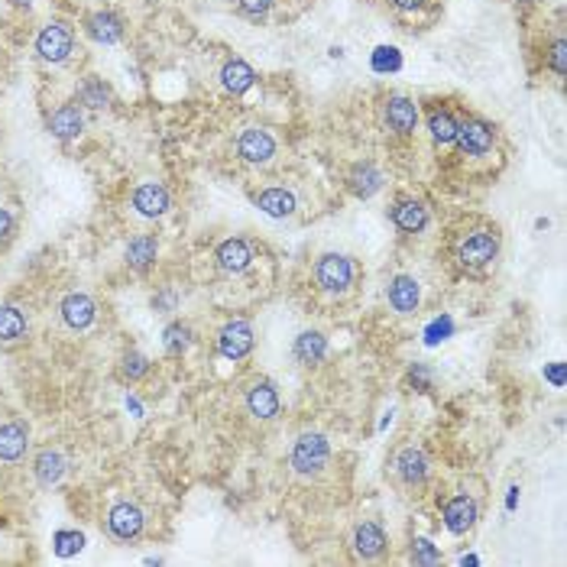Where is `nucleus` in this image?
Listing matches in <instances>:
<instances>
[{
    "mask_svg": "<svg viewBox=\"0 0 567 567\" xmlns=\"http://www.w3.org/2000/svg\"><path fill=\"white\" fill-rule=\"evenodd\" d=\"M331 460V444L321 431H305L298 435L295 448H292V467L302 477H318Z\"/></svg>",
    "mask_w": 567,
    "mask_h": 567,
    "instance_id": "1",
    "label": "nucleus"
},
{
    "mask_svg": "<svg viewBox=\"0 0 567 567\" xmlns=\"http://www.w3.org/2000/svg\"><path fill=\"white\" fill-rule=\"evenodd\" d=\"M354 260L344 253H325L314 263V283L325 292H331V295H344L354 285Z\"/></svg>",
    "mask_w": 567,
    "mask_h": 567,
    "instance_id": "2",
    "label": "nucleus"
},
{
    "mask_svg": "<svg viewBox=\"0 0 567 567\" xmlns=\"http://www.w3.org/2000/svg\"><path fill=\"white\" fill-rule=\"evenodd\" d=\"M75 52V33L66 26V23H46L36 33V56L49 66H62L68 62Z\"/></svg>",
    "mask_w": 567,
    "mask_h": 567,
    "instance_id": "3",
    "label": "nucleus"
},
{
    "mask_svg": "<svg viewBox=\"0 0 567 567\" xmlns=\"http://www.w3.org/2000/svg\"><path fill=\"white\" fill-rule=\"evenodd\" d=\"M143 529H146V512L139 510L137 502L120 500V502H114V506L108 510V531H110V539L130 545V541H137L139 535H143Z\"/></svg>",
    "mask_w": 567,
    "mask_h": 567,
    "instance_id": "4",
    "label": "nucleus"
},
{
    "mask_svg": "<svg viewBox=\"0 0 567 567\" xmlns=\"http://www.w3.org/2000/svg\"><path fill=\"white\" fill-rule=\"evenodd\" d=\"M496 253H500V237L490 231H473L470 237L460 243L458 260L467 270H483V266H490V263L496 260Z\"/></svg>",
    "mask_w": 567,
    "mask_h": 567,
    "instance_id": "5",
    "label": "nucleus"
},
{
    "mask_svg": "<svg viewBox=\"0 0 567 567\" xmlns=\"http://www.w3.org/2000/svg\"><path fill=\"white\" fill-rule=\"evenodd\" d=\"M58 314H62V325L68 331H88L98 321V302L88 292H68L58 302Z\"/></svg>",
    "mask_w": 567,
    "mask_h": 567,
    "instance_id": "6",
    "label": "nucleus"
},
{
    "mask_svg": "<svg viewBox=\"0 0 567 567\" xmlns=\"http://www.w3.org/2000/svg\"><path fill=\"white\" fill-rule=\"evenodd\" d=\"M383 120L399 137H412L415 127H418V104L406 95H389L383 101Z\"/></svg>",
    "mask_w": 567,
    "mask_h": 567,
    "instance_id": "7",
    "label": "nucleus"
},
{
    "mask_svg": "<svg viewBox=\"0 0 567 567\" xmlns=\"http://www.w3.org/2000/svg\"><path fill=\"white\" fill-rule=\"evenodd\" d=\"M130 204L139 218H162L172 208V195L162 182H139L130 195Z\"/></svg>",
    "mask_w": 567,
    "mask_h": 567,
    "instance_id": "8",
    "label": "nucleus"
},
{
    "mask_svg": "<svg viewBox=\"0 0 567 567\" xmlns=\"http://www.w3.org/2000/svg\"><path fill=\"white\" fill-rule=\"evenodd\" d=\"M218 350L224 360H243L253 350V327H250V321L243 318L227 321L218 335Z\"/></svg>",
    "mask_w": 567,
    "mask_h": 567,
    "instance_id": "9",
    "label": "nucleus"
},
{
    "mask_svg": "<svg viewBox=\"0 0 567 567\" xmlns=\"http://www.w3.org/2000/svg\"><path fill=\"white\" fill-rule=\"evenodd\" d=\"M237 153L250 166H266L276 156V139H273L270 130H263V127H247L241 133V139H237Z\"/></svg>",
    "mask_w": 567,
    "mask_h": 567,
    "instance_id": "10",
    "label": "nucleus"
},
{
    "mask_svg": "<svg viewBox=\"0 0 567 567\" xmlns=\"http://www.w3.org/2000/svg\"><path fill=\"white\" fill-rule=\"evenodd\" d=\"M454 143H458V149L464 156H487L490 149H493L496 143V130L487 124V120H464V124L458 127V137H454Z\"/></svg>",
    "mask_w": 567,
    "mask_h": 567,
    "instance_id": "11",
    "label": "nucleus"
},
{
    "mask_svg": "<svg viewBox=\"0 0 567 567\" xmlns=\"http://www.w3.org/2000/svg\"><path fill=\"white\" fill-rule=\"evenodd\" d=\"M85 33L98 46H117L124 39V20L114 10H95L85 16Z\"/></svg>",
    "mask_w": 567,
    "mask_h": 567,
    "instance_id": "12",
    "label": "nucleus"
},
{
    "mask_svg": "<svg viewBox=\"0 0 567 567\" xmlns=\"http://www.w3.org/2000/svg\"><path fill=\"white\" fill-rule=\"evenodd\" d=\"M477 519H480V510L470 496H454V500L444 502V529L451 535H467L477 525Z\"/></svg>",
    "mask_w": 567,
    "mask_h": 567,
    "instance_id": "13",
    "label": "nucleus"
},
{
    "mask_svg": "<svg viewBox=\"0 0 567 567\" xmlns=\"http://www.w3.org/2000/svg\"><path fill=\"white\" fill-rule=\"evenodd\" d=\"M46 127H49V133L56 139L68 143V139H78L85 133V114H81L78 104H62V108H56L49 114Z\"/></svg>",
    "mask_w": 567,
    "mask_h": 567,
    "instance_id": "14",
    "label": "nucleus"
},
{
    "mask_svg": "<svg viewBox=\"0 0 567 567\" xmlns=\"http://www.w3.org/2000/svg\"><path fill=\"white\" fill-rule=\"evenodd\" d=\"M68 470V460L66 454L58 451V448H43V451L33 458V480L39 483V487H56V483H62V477H66Z\"/></svg>",
    "mask_w": 567,
    "mask_h": 567,
    "instance_id": "15",
    "label": "nucleus"
},
{
    "mask_svg": "<svg viewBox=\"0 0 567 567\" xmlns=\"http://www.w3.org/2000/svg\"><path fill=\"white\" fill-rule=\"evenodd\" d=\"M214 260H218L221 273H227V276H241V273L250 270V263H253V250H250V243L243 241V237H231V241H224L218 247Z\"/></svg>",
    "mask_w": 567,
    "mask_h": 567,
    "instance_id": "16",
    "label": "nucleus"
},
{
    "mask_svg": "<svg viewBox=\"0 0 567 567\" xmlns=\"http://www.w3.org/2000/svg\"><path fill=\"white\" fill-rule=\"evenodd\" d=\"M29 448V425L26 422H4L0 425V460L4 464H16L23 460Z\"/></svg>",
    "mask_w": 567,
    "mask_h": 567,
    "instance_id": "17",
    "label": "nucleus"
},
{
    "mask_svg": "<svg viewBox=\"0 0 567 567\" xmlns=\"http://www.w3.org/2000/svg\"><path fill=\"white\" fill-rule=\"evenodd\" d=\"M247 408L253 418H263V422H270L279 415V393L276 386L270 379H263V383H253L247 389Z\"/></svg>",
    "mask_w": 567,
    "mask_h": 567,
    "instance_id": "18",
    "label": "nucleus"
},
{
    "mask_svg": "<svg viewBox=\"0 0 567 567\" xmlns=\"http://www.w3.org/2000/svg\"><path fill=\"white\" fill-rule=\"evenodd\" d=\"M386 298H389V305L396 308L399 314H412L422 302V289H418V279L412 276H396L386 289Z\"/></svg>",
    "mask_w": 567,
    "mask_h": 567,
    "instance_id": "19",
    "label": "nucleus"
},
{
    "mask_svg": "<svg viewBox=\"0 0 567 567\" xmlns=\"http://www.w3.org/2000/svg\"><path fill=\"white\" fill-rule=\"evenodd\" d=\"M386 531H383V525H376V522H360L354 529V552H356V558H364V561H373V558H379V554L386 552Z\"/></svg>",
    "mask_w": 567,
    "mask_h": 567,
    "instance_id": "20",
    "label": "nucleus"
},
{
    "mask_svg": "<svg viewBox=\"0 0 567 567\" xmlns=\"http://www.w3.org/2000/svg\"><path fill=\"white\" fill-rule=\"evenodd\" d=\"M396 473H399V480L408 483V487L425 483V477H428V458H425L422 448H406V451H399V458H396Z\"/></svg>",
    "mask_w": 567,
    "mask_h": 567,
    "instance_id": "21",
    "label": "nucleus"
},
{
    "mask_svg": "<svg viewBox=\"0 0 567 567\" xmlns=\"http://www.w3.org/2000/svg\"><path fill=\"white\" fill-rule=\"evenodd\" d=\"M156 253H160V241H156L153 233H137L130 243H127L124 256H127V266L137 273H146L149 266L156 263Z\"/></svg>",
    "mask_w": 567,
    "mask_h": 567,
    "instance_id": "22",
    "label": "nucleus"
},
{
    "mask_svg": "<svg viewBox=\"0 0 567 567\" xmlns=\"http://www.w3.org/2000/svg\"><path fill=\"white\" fill-rule=\"evenodd\" d=\"M256 81V72L243 62V58H231V62H224V68H221V85H224L227 95H247L250 88H253Z\"/></svg>",
    "mask_w": 567,
    "mask_h": 567,
    "instance_id": "23",
    "label": "nucleus"
},
{
    "mask_svg": "<svg viewBox=\"0 0 567 567\" xmlns=\"http://www.w3.org/2000/svg\"><path fill=\"white\" fill-rule=\"evenodd\" d=\"M393 224L406 233H418L428 227V208L415 198H406V201H396L393 208Z\"/></svg>",
    "mask_w": 567,
    "mask_h": 567,
    "instance_id": "24",
    "label": "nucleus"
},
{
    "mask_svg": "<svg viewBox=\"0 0 567 567\" xmlns=\"http://www.w3.org/2000/svg\"><path fill=\"white\" fill-rule=\"evenodd\" d=\"M292 354H295V360L302 366H318L327 356V337L321 335V331H302V335L295 337Z\"/></svg>",
    "mask_w": 567,
    "mask_h": 567,
    "instance_id": "25",
    "label": "nucleus"
},
{
    "mask_svg": "<svg viewBox=\"0 0 567 567\" xmlns=\"http://www.w3.org/2000/svg\"><path fill=\"white\" fill-rule=\"evenodd\" d=\"M295 195L289 189H266L256 195V208L270 218H292L295 214Z\"/></svg>",
    "mask_w": 567,
    "mask_h": 567,
    "instance_id": "26",
    "label": "nucleus"
},
{
    "mask_svg": "<svg viewBox=\"0 0 567 567\" xmlns=\"http://www.w3.org/2000/svg\"><path fill=\"white\" fill-rule=\"evenodd\" d=\"M29 335V318L20 305H0V341L16 344Z\"/></svg>",
    "mask_w": 567,
    "mask_h": 567,
    "instance_id": "27",
    "label": "nucleus"
},
{
    "mask_svg": "<svg viewBox=\"0 0 567 567\" xmlns=\"http://www.w3.org/2000/svg\"><path fill=\"white\" fill-rule=\"evenodd\" d=\"M458 127H460V120L448 108L428 110V133L438 146H451L454 137H458Z\"/></svg>",
    "mask_w": 567,
    "mask_h": 567,
    "instance_id": "28",
    "label": "nucleus"
},
{
    "mask_svg": "<svg viewBox=\"0 0 567 567\" xmlns=\"http://www.w3.org/2000/svg\"><path fill=\"white\" fill-rule=\"evenodd\" d=\"M379 189H383V172H379L373 162L354 166V172H350V191H354L356 198H373Z\"/></svg>",
    "mask_w": 567,
    "mask_h": 567,
    "instance_id": "29",
    "label": "nucleus"
},
{
    "mask_svg": "<svg viewBox=\"0 0 567 567\" xmlns=\"http://www.w3.org/2000/svg\"><path fill=\"white\" fill-rule=\"evenodd\" d=\"M78 101L85 104V108L91 110H101L110 104V85L104 78H98V75H88L85 81H81L78 88Z\"/></svg>",
    "mask_w": 567,
    "mask_h": 567,
    "instance_id": "30",
    "label": "nucleus"
},
{
    "mask_svg": "<svg viewBox=\"0 0 567 567\" xmlns=\"http://www.w3.org/2000/svg\"><path fill=\"white\" fill-rule=\"evenodd\" d=\"M191 344H195V335H191V327L182 325V321H172V325L162 331V347H166L169 356H182Z\"/></svg>",
    "mask_w": 567,
    "mask_h": 567,
    "instance_id": "31",
    "label": "nucleus"
},
{
    "mask_svg": "<svg viewBox=\"0 0 567 567\" xmlns=\"http://www.w3.org/2000/svg\"><path fill=\"white\" fill-rule=\"evenodd\" d=\"M52 552H56V558H75V554H81L85 552V531L58 529L52 535Z\"/></svg>",
    "mask_w": 567,
    "mask_h": 567,
    "instance_id": "32",
    "label": "nucleus"
},
{
    "mask_svg": "<svg viewBox=\"0 0 567 567\" xmlns=\"http://www.w3.org/2000/svg\"><path fill=\"white\" fill-rule=\"evenodd\" d=\"M370 66H373V72H379V75H393L402 68V52L396 49V46H376L370 56Z\"/></svg>",
    "mask_w": 567,
    "mask_h": 567,
    "instance_id": "33",
    "label": "nucleus"
},
{
    "mask_svg": "<svg viewBox=\"0 0 567 567\" xmlns=\"http://www.w3.org/2000/svg\"><path fill=\"white\" fill-rule=\"evenodd\" d=\"M149 356L139 354V350H130V354H124V364H120V376L127 379V383H139V379L149 373Z\"/></svg>",
    "mask_w": 567,
    "mask_h": 567,
    "instance_id": "34",
    "label": "nucleus"
},
{
    "mask_svg": "<svg viewBox=\"0 0 567 567\" xmlns=\"http://www.w3.org/2000/svg\"><path fill=\"white\" fill-rule=\"evenodd\" d=\"M448 337H454V318L451 314H441V318H435L428 327H425V344H428V347L448 341Z\"/></svg>",
    "mask_w": 567,
    "mask_h": 567,
    "instance_id": "35",
    "label": "nucleus"
},
{
    "mask_svg": "<svg viewBox=\"0 0 567 567\" xmlns=\"http://www.w3.org/2000/svg\"><path fill=\"white\" fill-rule=\"evenodd\" d=\"M412 561L415 564H422V567H431V564H438L441 561V552H438L435 545H431L428 539H415L412 541Z\"/></svg>",
    "mask_w": 567,
    "mask_h": 567,
    "instance_id": "36",
    "label": "nucleus"
},
{
    "mask_svg": "<svg viewBox=\"0 0 567 567\" xmlns=\"http://www.w3.org/2000/svg\"><path fill=\"white\" fill-rule=\"evenodd\" d=\"M548 68H552L554 75H561V78L567 75V43L564 39H554L552 49H548Z\"/></svg>",
    "mask_w": 567,
    "mask_h": 567,
    "instance_id": "37",
    "label": "nucleus"
},
{
    "mask_svg": "<svg viewBox=\"0 0 567 567\" xmlns=\"http://www.w3.org/2000/svg\"><path fill=\"white\" fill-rule=\"evenodd\" d=\"M408 379H412V386L418 393H428L431 389V370L425 364H415L412 370H408Z\"/></svg>",
    "mask_w": 567,
    "mask_h": 567,
    "instance_id": "38",
    "label": "nucleus"
},
{
    "mask_svg": "<svg viewBox=\"0 0 567 567\" xmlns=\"http://www.w3.org/2000/svg\"><path fill=\"white\" fill-rule=\"evenodd\" d=\"M14 233H16V218L7 208H0V247L14 241Z\"/></svg>",
    "mask_w": 567,
    "mask_h": 567,
    "instance_id": "39",
    "label": "nucleus"
},
{
    "mask_svg": "<svg viewBox=\"0 0 567 567\" xmlns=\"http://www.w3.org/2000/svg\"><path fill=\"white\" fill-rule=\"evenodd\" d=\"M273 7V0H241V10L250 16H263V14H270Z\"/></svg>",
    "mask_w": 567,
    "mask_h": 567,
    "instance_id": "40",
    "label": "nucleus"
},
{
    "mask_svg": "<svg viewBox=\"0 0 567 567\" xmlns=\"http://www.w3.org/2000/svg\"><path fill=\"white\" fill-rule=\"evenodd\" d=\"M564 373H567L564 364H548L545 366V379L554 386V389H564Z\"/></svg>",
    "mask_w": 567,
    "mask_h": 567,
    "instance_id": "41",
    "label": "nucleus"
},
{
    "mask_svg": "<svg viewBox=\"0 0 567 567\" xmlns=\"http://www.w3.org/2000/svg\"><path fill=\"white\" fill-rule=\"evenodd\" d=\"M393 4H396V7H399V10H418V7H422V4H425V0H393Z\"/></svg>",
    "mask_w": 567,
    "mask_h": 567,
    "instance_id": "42",
    "label": "nucleus"
},
{
    "mask_svg": "<svg viewBox=\"0 0 567 567\" xmlns=\"http://www.w3.org/2000/svg\"><path fill=\"white\" fill-rule=\"evenodd\" d=\"M516 502H519V487H510V496H506V510H516Z\"/></svg>",
    "mask_w": 567,
    "mask_h": 567,
    "instance_id": "43",
    "label": "nucleus"
},
{
    "mask_svg": "<svg viewBox=\"0 0 567 567\" xmlns=\"http://www.w3.org/2000/svg\"><path fill=\"white\" fill-rule=\"evenodd\" d=\"M14 4H16V7H26V10L33 7V0H14Z\"/></svg>",
    "mask_w": 567,
    "mask_h": 567,
    "instance_id": "44",
    "label": "nucleus"
}]
</instances>
